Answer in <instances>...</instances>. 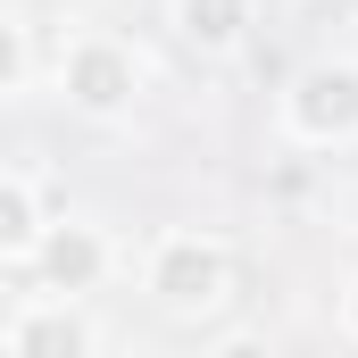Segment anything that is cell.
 <instances>
[{
    "label": "cell",
    "mask_w": 358,
    "mask_h": 358,
    "mask_svg": "<svg viewBox=\"0 0 358 358\" xmlns=\"http://www.w3.org/2000/svg\"><path fill=\"white\" fill-rule=\"evenodd\" d=\"M142 283H150V300H159L167 317H208V308L234 292V259H225V242H208V234H159Z\"/></svg>",
    "instance_id": "cell-1"
},
{
    "label": "cell",
    "mask_w": 358,
    "mask_h": 358,
    "mask_svg": "<svg viewBox=\"0 0 358 358\" xmlns=\"http://www.w3.org/2000/svg\"><path fill=\"white\" fill-rule=\"evenodd\" d=\"M283 134L292 142H358V67L350 59H325V67H300L292 92H283Z\"/></svg>",
    "instance_id": "cell-2"
},
{
    "label": "cell",
    "mask_w": 358,
    "mask_h": 358,
    "mask_svg": "<svg viewBox=\"0 0 358 358\" xmlns=\"http://www.w3.org/2000/svg\"><path fill=\"white\" fill-rule=\"evenodd\" d=\"M59 92H67V108H84V117H125V108L142 100V59H134L125 42H108V34H84V42L59 50Z\"/></svg>",
    "instance_id": "cell-3"
},
{
    "label": "cell",
    "mask_w": 358,
    "mask_h": 358,
    "mask_svg": "<svg viewBox=\"0 0 358 358\" xmlns=\"http://www.w3.org/2000/svg\"><path fill=\"white\" fill-rule=\"evenodd\" d=\"M0 350L8 358H92L100 334L84 325V308H76L67 292H42L34 308H17V317L0 325Z\"/></svg>",
    "instance_id": "cell-4"
},
{
    "label": "cell",
    "mask_w": 358,
    "mask_h": 358,
    "mask_svg": "<svg viewBox=\"0 0 358 358\" xmlns=\"http://www.w3.org/2000/svg\"><path fill=\"white\" fill-rule=\"evenodd\" d=\"M34 283L42 292H67V300H84V292H100V275H108V242H100V225H50L42 242H34Z\"/></svg>",
    "instance_id": "cell-5"
},
{
    "label": "cell",
    "mask_w": 358,
    "mask_h": 358,
    "mask_svg": "<svg viewBox=\"0 0 358 358\" xmlns=\"http://www.w3.org/2000/svg\"><path fill=\"white\" fill-rule=\"evenodd\" d=\"M42 234H50L42 192H34V176H25V167H8V176H0V259H8V267H25Z\"/></svg>",
    "instance_id": "cell-6"
},
{
    "label": "cell",
    "mask_w": 358,
    "mask_h": 358,
    "mask_svg": "<svg viewBox=\"0 0 358 358\" xmlns=\"http://www.w3.org/2000/svg\"><path fill=\"white\" fill-rule=\"evenodd\" d=\"M176 34L192 50H234L250 34V0H176Z\"/></svg>",
    "instance_id": "cell-7"
},
{
    "label": "cell",
    "mask_w": 358,
    "mask_h": 358,
    "mask_svg": "<svg viewBox=\"0 0 358 358\" xmlns=\"http://www.w3.org/2000/svg\"><path fill=\"white\" fill-rule=\"evenodd\" d=\"M0 92H8V100L34 92V34H25V17L0 25Z\"/></svg>",
    "instance_id": "cell-8"
},
{
    "label": "cell",
    "mask_w": 358,
    "mask_h": 358,
    "mask_svg": "<svg viewBox=\"0 0 358 358\" xmlns=\"http://www.w3.org/2000/svg\"><path fill=\"white\" fill-rule=\"evenodd\" d=\"M342 325H350V342H358V283L342 292Z\"/></svg>",
    "instance_id": "cell-9"
}]
</instances>
